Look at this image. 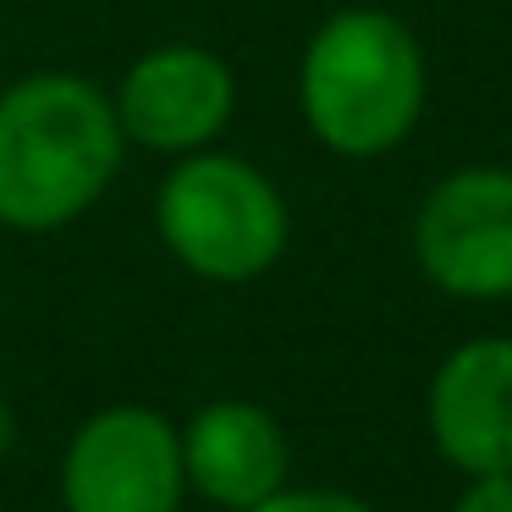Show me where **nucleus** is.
I'll list each match as a JSON object with an SVG mask.
<instances>
[{
    "instance_id": "5",
    "label": "nucleus",
    "mask_w": 512,
    "mask_h": 512,
    "mask_svg": "<svg viewBox=\"0 0 512 512\" xmlns=\"http://www.w3.org/2000/svg\"><path fill=\"white\" fill-rule=\"evenodd\" d=\"M413 265L446 298H512V166L446 171L413 210Z\"/></svg>"
},
{
    "instance_id": "10",
    "label": "nucleus",
    "mask_w": 512,
    "mask_h": 512,
    "mask_svg": "<svg viewBox=\"0 0 512 512\" xmlns=\"http://www.w3.org/2000/svg\"><path fill=\"white\" fill-rule=\"evenodd\" d=\"M452 512H512V474H479L463 485Z\"/></svg>"
},
{
    "instance_id": "1",
    "label": "nucleus",
    "mask_w": 512,
    "mask_h": 512,
    "mask_svg": "<svg viewBox=\"0 0 512 512\" xmlns=\"http://www.w3.org/2000/svg\"><path fill=\"white\" fill-rule=\"evenodd\" d=\"M127 138L111 89L83 72H28L0 89V226L67 232L122 177Z\"/></svg>"
},
{
    "instance_id": "11",
    "label": "nucleus",
    "mask_w": 512,
    "mask_h": 512,
    "mask_svg": "<svg viewBox=\"0 0 512 512\" xmlns=\"http://www.w3.org/2000/svg\"><path fill=\"white\" fill-rule=\"evenodd\" d=\"M6 446H12V413L0 408V452H6Z\"/></svg>"
},
{
    "instance_id": "4",
    "label": "nucleus",
    "mask_w": 512,
    "mask_h": 512,
    "mask_svg": "<svg viewBox=\"0 0 512 512\" xmlns=\"http://www.w3.org/2000/svg\"><path fill=\"white\" fill-rule=\"evenodd\" d=\"M182 496V430L144 402L89 413L61 452L67 512H182Z\"/></svg>"
},
{
    "instance_id": "6",
    "label": "nucleus",
    "mask_w": 512,
    "mask_h": 512,
    "mask_svg": "<svg viewBox=\"0 0 512 512\" xmlns=\"http://www.w3.org/2000/svg\"><path fill=\"white\" fill-rule=\"evenodd\" d=\"M122 138L149 155H199L215 149V138L232 127L237 111V72L215 56L210 45L171 39L155 45L122 72L111 89Z\"/></svg>"
},
{
    "instance_id": "8",
    "label": "nucleus",
    "mask_w": 512,
    "mask_h": 512,
    "mask_svg": "<svg viewBox=\"0 0 512 512\" xmlns=\"http://www.w3.org/2000/svg\"><path fill=\"white\" fill-rule=\"evenodd\" d=\"M182 474L210 507L248 512L292 474V446L276 413L248 397H215L182 424Z\"/></svg>"
},
{
    "instance_id": "9",
    "label": "nucleus",
    "mask_w": 512,
    "mask_h": 512,
    "mask_svg": "<svg viewBox=\"0 0 512 512\" xmlns=\"http://www.w3.org/2000/svg\"><path fill=\"white\" fill-rule=\"evenodd\" d=\"M248 512H375V507L364 496H353V490H336V485H281L276 496H265Z\"/></svg>"
},
{
    "instance_id": "7",
    "label": "nucleus",
    "mask_w": 512,
    "mask_h": 512,
    "mask_svg": "<svg viewBox=\"0 0 512 512\" xmlns=\"http://www.w3.org/2000/svg\"><path fill=\"white\" fill-rule=\"evenodd\" d=\"M430 441L463 479L512 474V336L457 342L424 391Z\"/></svg>"
},
{
    "instance_id": "3",
    "label": "nucleus",
    "mask_w": 512,
    "mask_h": 512,
    "mask_svg": "<svg viewBox=\"0 0 512 512\" xmlns=\"http://www.w3.org/2000/svg\"><path fill=\"white\" fill-rule=\"evenodd\" d=\"M155 232L188 276L215 281V287H248L281 265L292 210L270 171H259L254 160L199 149L160 177Z\"/></svg>"
},
{
    "instance_id": "2",
    "label": "nucleus",
    "mask_w": 512,
    "mask_h": 512,
    "mask_svg": "<svg viewBox=\"0 0 512 512\" xmlns=\"http://www.w3.org/2000/svg\"><path fill=\"white\" fill-rule=\"evenodd\" d=\"M430 94L424 45L397 12L342 6L309 34L298 61V111L342 160H380L413 138Z\"/></svg>"
}]
</instances>
